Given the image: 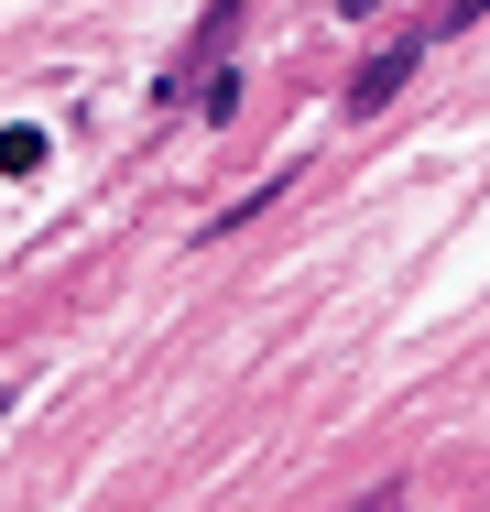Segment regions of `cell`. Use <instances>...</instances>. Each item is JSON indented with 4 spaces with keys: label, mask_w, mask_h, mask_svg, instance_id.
I'll return each mask as SVG.
<instances>
[{
    "label": "cell",
    "mask_w": 490,
    "mask_h": 512,
    "mask_svg": "<svg viewBox=\"0 0 490 512\" xmlns=\"http://www.w3.org/2000/svg\"><path fill=\"white\" fill-rule=\"evenodd\" d=\"M414 66H425V44H382V55L349 77V109H360V120H371V109H392V88H403Z\"/></svg>",
    "instance_id": "6da1fadb"
},
{
    "label": "cell",
    "mask_w": 490,
    "mask_h": 512,
    "mask_svg": "<svg viewBox=\"0 0 490 512\" xmlns=\"http://www.w3.org/2000/svg\"><path fill=\"white\" fill-rule=\"evenodd\" d=\"M33 164H44V131L11 120V131H0V175H33Z\"/></svg>",
    "instance_id": "7a4b0ae2"
},
{
    "label": "cell",
    "mask_w": 490,
    "mask_h": 512,
    "mask_svg": "<svg viewBox=\"0 0 490 512\" xmlns=\"http://www.w3.org/2000/svg\"><path fill=\"white\" fill-rule=\"evenodd\" d=\"M240 11H251V0H218V11H207V44H218V33H229V22H240Z\"/></svg>",
    "instance_id": "3957f363"
},
{
    "label": "cell",
    "mask_w": 490,
    "mask_h": 512,
    "mask_svg": "<svg viewBox=\"0 0 490 512\" xmlns=\"http://www.w3.org/2000/svg\"><path fill=\"white\" fill-rule=\"evenodd\" d=\"M338 11H382V0H338Z\"/></svg>",
    "instance_id": "277c9868"
},
{
    "label": "cell",
    "mask_w": 490,
    "mask_h": 512,
    "mask_svg": "<svg viewBox=\"0 0 490 512\" xmlns=\"http://www.w3.org/2000/svg\"><path fill=\"white\" fill-rule=\"evenodd\" d=\"M0 414H11V393H0Z\"/></svg>",
    "instance_id": "5b68a950"
}]
</instances>
